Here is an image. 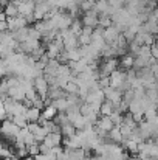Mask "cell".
Returning <instances> with one entry per match:
<instances>
[{
	"mask_svg": "<svg viewBox=\"0 0 158 160\" xmlns=\"http://www.w3.org/2000/svg\"><path fill=\"white\" fill-rule=\"evenodd\" d=\"M82 22L79 20V19H73V22H71V27H70V30L73 31V34H76V36H79L81 33H82Z\"/></svg>",
	"mask_w": 158,
	"mask_h": 160,
	"instance_id": "2e32d148",
	"label": "cell"
},
{
	"mask_svg": "<svg viewBox=\"0 0 158 160\" xmlns=\"http://www.w3.org/2000/svg\"><path fill=\"white\" fill-rule=\"evenodd\" d=\"M103 90H104L105 100H110L112 103H119V101H122V92H121L119 89L108 86V87H105Z\"/></svg>",
	"mask_w": 158,
	"mask_h": 160,
	"instance_id": "8992f818",
	"label": "cell"
},
{
	"mask_svg": "<svg viewBox=\"0 0 158 160\" xmlns=\"http://www.w3.org/2000/svg\"><path fill=\"white\" fill-rule=\"evenodd\" d=\"M113 110H115V106H113V103L110 100H104L101 103V107H99V113L101 115H110Z\"/></svg>",
	"mask_w": 158,
	"mask_h": 160,
	"instance_id": "9a60e30c",
	"label": "cell"
},
{
	"mask_svg": "<svg viewBox=\"0 0 158 160\" xmlns=\"http://www.w3.org/2000/svg\"><path fill=\"white\" fill-rule=\"evenodd\" d=\"M110 25H113V20H112V17L110 16H99V22H98V27H101V28H108Z\"/></svg>",
	"mask_w": 158,
	"mask_h": 160,
	"instance_id": "e0dca14e",
	"label": "cell"
},
{
	"mask_svg": "<svg viewBox=\"0 0 158 160\" xmlns=\"http://www.w3.org/2000/svg\"><path fill=\"white\" fill-rule=\"evenodd\" d=\"M135 128H132V126H127V124H121L119 126V131H121V134H122V138L124 140H129L130 138V135H132V131H133Z\"/></svg>",
	"mask_w": 158,
	"mask_h": 160,
	"instance_id": "ac0fdd59",
	"label": "cell"
},
{
	"mask_svg": "<svg viewBox=\"0 0 158 160\" xmlns=\"http://www.w3.org/2000/svg\"><path fill=\"white\" fill-rule=\"evenodd\" d=\"M34 89L37 92V95L45 101L47 100V95H48V89H50V84L47 81V78L42 75V76H37L34 78Z\"/></svg>",
	"mask_w": 158,
	"mask_h": 160,
	"instance_id": "3957f363",
	"label": "cell"
},
{
	"mask_svg": "<svg viewBox=\"0 0 158 160\" xmlns=\"http://www.w3.org/2000/svg\"><path fill=\"white\" fill-rule=\"evenodd\" d=\"M78 42H79V47L81 45H89L92 42V34H87V33H81L78 36Z\"/></svg>",
	"mask_w": 158,
	"mask_h": 160,
	"instance_id": "ffe728a7",
	"label": "cell"
},
{
	"mask_svg": "<svg viewBox=\"0 0 158 160\" xmlns=\"http://www.w3.org/2000/svg\"><path fill=\"white\" fill-rule=\"evenodd\" d=\"M67 93H78L79 92V86L73 81V79H70L68 82H67V86H65V89H64Z\"/></svg>",
	"mask_w": 158,
	"mask_h": 160,
	"instance_id": "d6986e66",
	"label": "cell"
},
{
	"mask_svg": "<svg viewBox=\"0 0 158 160\" xmlns=\"http://www.w3.org/2000/svg\"><path fill=\"white\" fill-rule=\"evenodd\" d=\"M119 36H121V31H119L115 25H110L108 28L104 30V41L107 44H113Z\"/></svg>",
	"mask_w": 158,
	"mask_h": 160,
	"instance_id": "ba28073f",
	"label": "cell"
},
{
	"mask_svg": "<svg viewBox=\"0 0 158 160\" xmlns=\"http://www.w3.org/2000/svg\"><path fill=\"white\" fill-rule=\"evenodd\" d=\"M3 12L6 14V19H8V17H16V16H19V8H17V5H16L14 2H9V3L5 6Z\"/></svg>",
	"mask_w": 158,
	"mask_h": 160,
	"instance_id": "7c38bea8",
	"label": "cell"
},
{
	"mask_svg": "<svg viewBox=\"0 0 158 160\" xmlns=\"http://www.w3.org/2000/svg\"><path fill=\"white\" fill-rule=\"evenodd\" d=\"M157 2H158V0H157Z\"/></svg>",
	"mask_w": 158,
	"mask_h": 160,
	"instance_id": "7402d4cb",
	"label": "cell"
},
{
	"mask_svg": "<svg viewBox=\"0 0 158 160\" xmlns=\"http://www.w3.org/2000/svg\"><path fill=\"white\" fill-rule=\"evenodd\" d=\"M60 132H62L64 137H71V135H74V134L78 132V129L68 121V123H65V124L60 126Z\"/></svg>",
	"mask_w": 158,
	"mask_h": 160,
	"instance_id": "5bb4252c",
	"label": "cell"
},
{
	"mask_svg": "<svg viewBox=\"0 0 158 160\" xmlns=\"http://www.w3.org/2000/svg\"><path fill=\"white\" fill-rule=\"evenodd\" d=\"M133 61H135V56H133V54L126 53L124 56H121L119 64H121V67H122L124 70H127V68H132V67H133Z\"/></svg>",
	"mask_w": 158,
	"mask_h": 160,
	"instance_id": "8fae6325",
	"label": "cell"
},
{
	"mask_svg": "<svg viewBox=\"0 0 158 160\" xmlns=\"http://www.w3.org/2000/svg\"><path fill=\"white\" fill-rule=\"evenodd\" d=\"M41 115H42V110H41V109H37V107H34V106L28 107V109H26V112H25V117H26L28 123H39Z\"/></svg>",
	"mask_w": 158,
	"mask_h": 160,
	"instance_id": "9c48e42d",
	"label": "cell"
},
{
	"mask_svg": "<svg viewBox=\"0 0 158 160\" xmlns=\"http://www.w3.org/2000/svg\"><path fill=\"white\" fill-rule=\"evenodd\" d=\"M51 106L57 109V112H67L68 109V101L67 98H57V100H51Z\"/></svg>",
	"mask_w": 158,
	"mask_h": 160,
	"instance_id": "4fadbf2b",
	"label": "cell"
},
{
	"mask_svg": "<svg viewBox=\"0 0 158 160\" xmlns=\"http://www.w3.org/2000/svg\"><path fill=\"white\" fill-rule=\"evenodd\" d=\"M108 79H110V86L118 89V87L121 86V82L127 79V78H126V70H118V68H116V70L108 76Z\"/></svg>",
	"mask_w": 158,
	"mask_h": 160,
	"instance_id": "52a82bcc",
	"label": "cell"
},
{
	"mask_svg": "<svg viewBox=\"0 0 158 160\" xmlns=\"http://www.w3.org/2000/svg\"><path fill=\"white\" fill-rule=\"evenodd\" d=\"M107 137L113 142V143H122V134H121V131H119V126H113L112 128V131H108V134H107Z\"/></svg>",
	"mask_w": 158,
	"mask_h": 160,
	"instance_id": "30bf717a",
	"label": "cell"
},
{
	"mask_svg": "<svg viewBox=\"0 0 158 160\" xmlns=\"http://www.w3.org/2000/svg\"><path fill=\"white\" fill-rule=\"evenodd\" d=\"M6 23H8V30L9 31H16V30H19V28H23V27H26V23H28V20L23 17V16H16V17H8L6 19Z\"/></svg>",
	"mask_w": 158,
	"mask_h": 160,
	"instance_id": "5b68a950",
	"label": "cell"
},
{
	"mask_svg": "<svg viewBox=\"0 0 158 160\" xmlns=\"http://www.w3.org/2000/svg\"><path fill=\"white\" fill-rule=\"evenodd\" d=\"M22 128H19L14 121H11V120H3L2 123H0V134L6 138V140H9V142H14L16 140V137H17V134H19V131H20Z\"/></svg>",
	"mask_w": 158,
	"mask_h": 160,
	"instance_id": "6da1fadb",
	"label": "cell"
},
{
	"mask_svg": "<svg viewBox=\"0 0 158 160\" xmlns=\"http://www.w3.org/2000/svg\"><path fill=\"white\" fill-rule=\"evenodd\" d=\"M17 8H19V14H20V16H23V17H25L28 22H31V20L34 19V16H33V12H34V8H36V2H34V0H28V2H19Z\"/></svg>",
	"mask_w": 158,
	"mask_h": 160,
	"instance_id": "7a4b0ae2",
	"label": "cell"
},
{
	"mask_svg": "<svg viewBox=\"0 0 158 160\" xmlns=\"http://www.w3.org/2000/svg\"><path fill=\"white\" fill-rule=\"evenodd\" d=\"M81 22H82V25H84V27L96 28V27H98V22H99V14H98V12H95L93 9H90V11H87V12L82 16Z\"/></svg>",
	"mask_w": 158,
	"mask_h": 160,
	"instance_id": "277c9868",
	"label": "cell"
},
{
	"mask_svg": "<svg viewBox=\"0 0 158 160\" xmlns=\"http://www.w3.org/2000/svg\"><path fill=\"white\" fill-rule=\"evenodd\" d=\"M5 20H6V14L2 11V12H0V22H5Z\"/></svg>",
	"mask_w": 158,
	"mask_h": 160,
	"instance_id": "44dd1931",
	"label": "cell"
}]
</instances>
